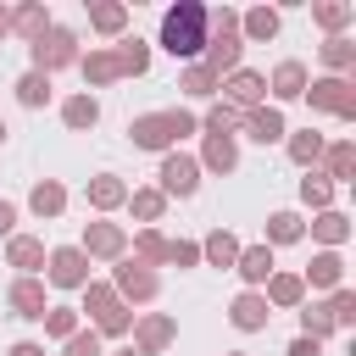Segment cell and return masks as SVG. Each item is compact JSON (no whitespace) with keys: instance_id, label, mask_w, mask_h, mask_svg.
Wrapping results in <instances>:
<instances>
[{"instance_id":"1","label":"cell","mask_w":356,"mask_h":356,"mask_svg":"<svg viewBox=\"0 0 356 356\" xmlns=\"http://www.w3.org/2000/svg\"><path fill=\"white\" fill-rule=\"evenodd\" d=\"M206 33H211V6H200V0H178V6L161 11V50H167V56H178V61H200Z\"/></svg>"},{"instance_id":"2","label":"cell","mask_w":356,"mask_h":356,"mask_svg":"<svg viewBox=\"0 0 356 356\" xmlns=\"http://www.w3.org/2000/svg\"><path fill=\"white\" fill-rule=\"evenodd\" d=\"M189 134H200V117L184 111V106H172V111H145V117L128 122L134 150H161V156L178 150V139H189Z\"/></svg>"},{"instance_id":"3","label":"cell","mask_w":356,"mask_h":356,"mask_svg":"<svg viewBox=\"0 0 356 356\" xmlns=\"http://www.w3.org/2000/svg\"><path fill=\"white\" fill-rule=\"evenodd\" d=\"M245 56V39H239V11L234 6H217L211 11V33H206V50H200V67L211 78H228Z\"/></svg>"},{"instance_id":"4","label":"cell","mask_w":356,"mask_h":356,"mask_svg":"<svg viewBox=\"0 0 356 356\" xmlns=\"http://www.w3.org/2000/svg\"><path fill=\"white\" fill-rule=\"evenodd\" d=\"M106 284L117 289V300H122V306H145V300H156V295H161L156 267H145V261H134V256H117V267H111V278H106Z\"/></svg>"},{"instance_id":"5","label":"cell","mask_w":356,"mask_h":356,"mask_svg":"<svg viewBox=\"0 0 356 356\" xmlns=\"http://www.w3.org/2000/svg\"><path fill=\"white\" fill-rule=\"evenodd\" d=\"M28 56H33V72L50 78V72H61V67H78L83 50H78V33H72V28H56V22H50V33L28 44Z\"/></svg>"},{"instance_id":"6","label":"cell","mask_w":356,"mask_h":356,"mask_svg":"<svg viewBox=\"0 0 356 356\" xmlns=\"http://www.w3.org/2000/svg\"><path fill=\"white\" fill-rule=\"evenodd\" d=\"M300 100H312V111H334L339 122H350V117H356V83H350V78H328V72H323V78H312V83H306V95H300Z\"/></svg>"},{"instance_id":"7","label":"cell","mask_w":356,"mask_h":356,"mask_svg":"<svg viewBox=\"0 0 356 356\" xmlns=\"http://www.w3.org/2000/svg\"><path fill=\"white\" fill-rule=\"evenodd\" d=\"M156 178H161L156 189H161L167 200H189V195L200 189V161H195V156H184V150H167Z\"/></svg>"},{"instance_id":"8","label":"cell","mask_w":356,"mask_h":356,"mask_svg":"<svg viewBox=\"0 0 356 356\" xmlns=\"http://www.w3.org/2000/svg\"><path fill=\"white\" fill-rule=\"evenodd\" d=\"M78 250H83L89 261H117V256H128V228H122V222H83Z\"/></svg>"},{"instance_id":"9","label":"cell","mask_w":356,"mask_h":356,"mask_svg":"<svg viewBox=\"0 0 356 356\" xmlns=\"http://www.w3.org/2000/svg\"><path fill=\"white\" fill-rule=\"evenodd\" d=\"M44 278H50L56 289H83V284H89V256H83L78 245H56V250L44 256Z\"/></svg>"},{"instance_id":"10","label":"cell","mask_w":356,"mask_h":356,"mask_svg":"<svg viewBox=\"0 0 356 356\" xmlns=\"http://www.w3.org/2000/svg\"><path fill=\"white\" fill-rule=\"evenodd\" d=\"M217 89H222V100H228L234 111H256V106H267V78L250 72V67H234Z\"/></svg>"},{"instance_id":"11","label":"cell","mask_w":356,"mask_h":356,"mask_svg":"<svg viewBox=\"0 0 356 356\" xmlns=\"http://www.w3.org/2000/svg\"><path fill=\"white\" fill-rule=\"evenodd\" d=\"M172 339H178V323H172L167 312H145V317H134V356H161Z\"/></svg>"},{"instance_id":"12","label":"cell","mask_w":356,"mask_h":356,"mask_svg":"<svg viewBox=\"0 0 356 356\" xmlns=\"http://www.w3.org/2000/svg\"><path fill=\"white\" fill-rule=\"evenodd\" d=\"M228 323H234L239 334H261V328L273 323V306L261 300V289H239V295L228 300Z\"/></svg>"},{"instance_id":"13","label":"cell","mask_w":356,"mask_h":356,"mask_svg":"<svg viewBox=\"0 0 356 356\" xmlns=\"http://www.w3.org/2000/svg\"><path fill=\"white\" fill-rule=\"evenodd\" d=\"M239 128H245V139H256V145H278V139L289 134V122H284L278 106H256V111H245Z\"/></svg>"},{"instance_id":"14","label":"cell","mask_w":356,"mask_h":356,"mask_svg":"<svg viewBox=\"0 0 356 356\" xmlns=\"http://www.w3.org/2000/svg\"><path fill=\"white\" fill-rule=\"evenodd\" d=\"M44 239H33V234H11L6 239V267H17V278H33L39 267H44Z\"/></svg>"},{"instance_id":"15","label":"cell","mask_w":356,"mask_h":356,"mask_svg":"<svg viewBox=\"0 0 356 356\" xmlns=\"http://www.w3.org/2000/svg\"><path fill=\"white\" fill-rule=\"evenodd\" d=\"M6 306H11V317H33V323L50 312V300H44V284H39V278H11Z\"/></svg>"},{"instance_id":"16","label":"cell","mask_w":356,"mask_h":356,"mask_svg":"<svg viewBox=\"0 0 356 356\" xmlns=\"http://www.w3.org/2000/svg\"><path fill=\"white\" fill-rule=\"evenodd\" d=\"M195 161H200L206 172H222V178H228V172L239 167V145H234V134H206Z\"/></svg>"},{"instance_id":"17","label":"cell","mask_w":356,"mask_h":356,"mask_svg":"<svg viewBox=\"0 0 356 356\" xmlns=\"http://www.w3.org/2000/svg\"><path fill=\"white\" fill-rule=\"evenodd\" d=\"M317 172H323L328 184H350V178H356V145H350V139H328Z\"/></svg>"},{"instance_id":"18","label":"cell","mask_w":356,"mask_h":356,"mask_svg":"<svg viewBox=\"0 0 356 356\" xmlns=\"http://www.w3.org/2000/svg\"><path fill=\"white\" fill-rule=\"evenodd\" d=\"M234 273L245 278V289H261L278 267H273V250L267 245H239V256H234Z\"/></svg>"},{"instance_id":"19","label":"cell","mask_w":356,"mask_h":356,"mask_svg":"<svg viewBox=\"0 0 356 356\" xmlns=\"http://www.w3.org/2000/svg\"><path fill=\"white\" fill-rule=\"evenodd\" d=\"M300 284L306 289H345V256L339 250H317L312 267L300 273Z\"/></svg>"},{"instance_id":"20","label":"cell","mask_w":356,"mask_h":356,"mask_svg":"<svg viewBox=\"0 0 356 356\" xmlns=\"http://www.w3.org/2000/svg\"><path fill=\"white\" fill-rule=\"evenodd\" d=\"M261 300H267L273 312H295V306H306V284H300V273H273V278L261 284Z\"/></svg>"},{"instance_id":"21","label":"cell","mask_w":356,"mask_h":356,"mask_svg":"<svg viewBox=\"0 0 356 356\" xmlns=\"http://www.w3.org/2000/svg\"><path fill=\"white\" fill-rule=\"evenodd\" d=\"M306 83H312V72H306L300 61H278V67H273V78H267V95L284 106V100H300V95H306Z\"/></svg>"},{"instance_id":"22","label":"cell","mask_w":356,"mask_h":356,"mask_svg":"<svg viewBox=\"0 0 356 356\" xmlns=\"http://www.w3.org/2000/svg\"><path fill=\"white\" fill-rule=\"evenodd\" d=\"M239 39H245V44H267V39H278V11H273V6H250V11H239Z\"/></svg>"},{"instance_id":"23","label":"cell","mask_w":356,"mask_h":356,"mask_svg":"<svg viewBox=\"0 0 356 356\" xmlns=\"http://www.w3.org/2000/svg\"><path fill=\"white\" fill-rule=\"evenodd\" d=\"M323 145H328V139H323L317 128H295V134H284V150H289V161H295V167H306V172L323 161Z\"/></svg>"},{"instance_id":"24","label":"cell","mask_w":356,"mask_h":356,"mask_svg":"<svg viewBox=\"0 0 356 356\" xmlns=\"http://www.w3.org/2000/svg\"><path fill=\"white\" fill-rule=\"evenodd\" d=\"M83 195H89V206H95V211H117V206H128V184H122L117 172H95Z\"/></svg>"},{"instance_id":"25","label":"cell","mask_w":356,"mask_h":356,"mask_svg":"<svg viewBox=\"0 0 356 356\" xmlns=\"http://www.w3.org/2000/svg\"><path fill=\"white\" fill-rule=\"evenodd\" d=\"M28 211H33L39 222H50V217H61V211H67V189H61L56 178H39V184L28 189Z\"/></svg>"},{"instance_id":"26","label":"cell","mask_w":356,"mask_h":356,"mask_svg":"<svg viewBox=\"0 0 356 356\" xmlns=\"http://www.w3.org/2000/svg\"><path fill=\"white\" fill-rule=\"evenodd\" d=\"M312 239H317L323 250H339V245L350 239V217H345L339 206H328V211H317V217H312Z\"/></svg>"},{"instance_id":"27","label":"cell","mask_w":356,"mask_h":356,"mask_svg":"<svg viewBox=\"0 0 356 356\" xmlns=\"http://www.w3.org/2000/svg\"><path fill=\"white\" fill-rule=\"evenodd\" d=\"M11 33H22L28 44L44 39V33H50V11H44V0H22V6L11 11Z\"/></svg>"},{"instance_id":"28","label":"cell","mask_w":356,"mask_h":356,"mask_svg":"<svg viewBox=\"0 0 356 356\" xmlns=\"http://www.w3.org/2000/svg\"><path fill=\"white\" fill-rule=\"evenodd\" d=\"M78 72H83V83H95V89H106V83H117L122 72H117V56L100 44V50H89V56H78Z\"/></svg>"},{"instance_id":"29","label":"cell","mask_w":356,"mask_h":356,"mask_svg":"<svg viewBox=\"0 0 356 356\" xmlns=\"http://www.w3.org/2000/svg\"><path fill=\"white\" fill-rule=\"evenodd\" d=\"M61 122H67L72 134L95 128V122H100V100H95L89 89H83V95H67V100H61Z\"/></svg>"},{"instance_id":"30","label":"cell","mask_w":356,"mask_h":356,"mask_svg":"<svg viewBox=\"0 0 356 356\" xmlns=\"http://www.w3.org/2000/svg\"><path fill=\"white\" fill-rule=\"evenodd\" d=\"M78 295H83V312H89V328H95L100 317H111V312L122 306V300H117V289H111L106 278H89V284H83Z\"/></svg>"},{"instance_id":"31","label":"cell","mask_w":356,"mask_h":356,"mask_svg":"<svg viewBox=\"0 0 356 356\" xmlns=\"http://www.w3.org/2000/svg\"><path fill=\"white\" fill-rule=\"evenodd\" d=\"M128 211H134L145 228H156V222H161V211H167V195H161L156 184H145V189H128Z\"/></svg>"},{"instance_id":"32","label":"cell","mask_w":356,"mask_h":356,"mask_svg":"<svg viewBox=\"0 0 356 356\" xmlns=\"http://www.w3.org/2000/svg\"><path fill=\"white\" fill-rule=\"evenodd\" d=\"M306 239V222L295 217V211H273L267 217V234H261V245L273 250V245H300Z\"/></svg>"},{"instance_id":"33","label":"cell","mask_w":356,"mask_h":356,"mask_svg":"<svg viewBox=\"0 0 356 356\" xmlns=\"http://www.w3.org/2000/svg\"><path fill=\"white\" fill-rule=\"evenodd\" d=\"M111 56H117V72H122V78H145V72H150V44H145V39H122Z\"/></svg>"},{"instance_id":"34","label":"cell","mask_w":356,"mask_h":356,"mask_svg":"<svg viewBox=\"0 0 356 356\" xmlns=\"http://www.w3.org/2000/svg\"><path fill=\"white\" fill-rule=\"evenodd\" d=\"M234 256H239V239H234L228 228H211V234L200 239V261H211V267H234Z\"/></svg>"},{"instance_id":"35","label":"cell","mask_w":356,"mask_h":356,"mask_svg":"<svg viewBox=\"0 0 356 356\" xmlns=\"http://www.w3.org/2000/svg\"><path fill=\"white\" fill-rule=\"evenodd\" d=\"M350 17H356V6H350V0H317V6H312V22H317V28H328V39H334Z\"/></svg>"},{"instance_id":"36","label":"cell","mask_w":356,"mask_h":356,"mask_svg":"<svg viewBox=\"0 0 356 356\" xmlns=\"http://www.w3.org/2000/svg\"><path fill=\"white\" fill-rule=\"evenodd\" d=\"M323 67H328V78H345V72L356 67V44H350L345 33H334V39L323 44Z\"/></svg>"},{"instance_id":"37","label":"cell","mask_w":356,"mask_h":356,"mask_svg":"<svg viewBox=\"0 0 356 356\" xmlns=\"http://www.w3.org/2000/svg\"><path fill=\"white\" fill-rule=\"evenodd\" d=\"M217 83H222V78H211L200 61H189V67L178 72V89H184L189 100H211V95H217Z\"/></svg>"},{"instance_id":"38","label":"cell","mask_w":356,"mask_h":356,"mask_svg":"<svg viewBox=\"0 0 356 356\" xmlns=\"http://www.w3.org/2000/svg\"><path fill=\"white\" fill-rule=\"evenodd\" d=\"M89 28H95V33H122V28H128V6H117V0L89 6Z\"/></svg>"},{"instance_id":"39","label":"cell","mask_w":356,"mask_h":356,"mask_svg":"<svg viewBox=\"0 0 356 356\" xmlns=\"http://www.w3.org/2000/svg\"><path fill=\"white\" fill-rule=\"evenodd\" d=\"M17 106H28V111L50 106V78H44V72H22V78H17Z\"/></svg>"},{"instance_id":"40","label":"cell","mask_w":356,"mask_h":356,"mask_svg":"<svg viewBox=\"0 0 356 356\" xmlns=\"http://www.w3.org/2000/svg\"><path fill=\"white\" fill-rule=\"evenodd\" d=\"M239 117H245V111H234L228 100H211V106H206V117H200V134H234V128H239Z\"/></svg>"},{"instance_id":"41","label":"cell","mask_w":356,"mask_h":356,"mask_svg":"<svg viewBox=\"0 0 356 356\" xmlns=\"http://www.w3.org/2000/svg\"><path fill=\"white\" fill-rule=\"evenodd\" d=\"M300 200H306L312 211H328V206H334V184H328V178H323L317 167H312V172L300 178Z\"/></svg>"},{"instance_id":"42","label":"cell","mask_w":356,"mask_h":356,"mask_svg":"<svg viewBox=\"0 0 356 356\" xmlns=\"http://www.w3.org/2000/svg\"><path fill=\"white\" fill-rule=\"evenodd\" d=\"M161 250H167L161 228H139V234H134V261H145V267H161Z\"/></svg>"},{"instance_id":"43","label":"cell","mask_w":356,"mask_h":356,"mask_svg":"<svg viewBox=\"0 0 356 356\" xmlns=\"http://www.w3.org/2000/svg\"><path fill=\"white\" fill-rule=\"evenodd\" d=\"M39 323H44L50 339H72V334H78V306H50Z\"/></svg>"},{"instance_id":"44","label":"cell","mask_w":356,"mask_h":356,"mask_svg":"<svg viewBox=\"0 0 356 356\" xmlns=\"http://www.w3.org/2000/svg\"><path fill=\"white\" fill-rule=\"evenodd\" d=\"M300 334L323 345V339L334 334V317H328V306H300Z\"/></svg>"},{"instance_id":"45","label":"cell","mask_w":356,"mask_h":356,"mask_svg":"<svg viewBox=\"0 0 356 356\" xmlns=\"http://www.w3.org/2000/svg\"><path fill=\"white\" fill-rule=\"evenodd\" d=\"M161 267H200V245H195V239H167Z\"/></svg>"},{"instance_id":"46","label":"cell","mask_w":356,"mask_h":356,"mask_svg":"<svg viewBox=\"0 0 356 356\" xmlns=\"http://www.w3.org/2000/svg\"><path fill=\"white\" fill-rule=\"evenodd\" d=\"M328 317H334V328H356V289H334Z\"/></svg>"},{"instance_id":"47","label":"cell","mask_w":356,"mask_h":356,"mask_svg":"<svg viewBox=\"0 0 356 356\" xmlns=\"http://www.w3.org/2000/svg\"><path fill=\"white\" fill-rule=\"evenodd\" d=\"M61 356H106V350H100V334L95 328H78L72 339H61Z\"/></svg>"},{"instance_id":"48","label":"cell","mask_w":356,"mask_h":356,"mask_svg":"<svg viewBox=\"0 0 356 356\" xmlns=\"http://www.w3.org/2000/svg\"><path fill=\"white\" fill-rule=\"evenodd\" d=\"M284 356H323V345H317V339H306V334H300V339H289V350H284Z\"/></svg>"},{"instance_id":"49","label":"cell","mask_w":356,"mask_h":356,"mask_svg":"<svg viewBox=\"0 0 356 356\" xmlns=\"http://www.w3.org/2000/svg\"><path fill=\"white\" fill-rule=\"evenodd\" d=\"M11 228H17V206H11V200H0V234L11 239Z\"/></svg>"},{"instance_id":"50","label":"cell","mask_w":356,"mask_h":356,"mask_svg":"<svg viewBox=\"0 0 356 356\" xmlns=\"http://www.w3.org/2000/svg\"><path fill=\"white\" fill-rule=\"evenodd\" d=\"M6 356H44V345H39V339H17Z\"/></svg>"},{"instance_id":"51","label":"cell","mask_w":356,"mask_h":356,"mask_svg":"<svg viewBox=\"0 0 356 356\" xmlns=\"http://www.w3.org/2000/svg\"><path fill=\"white\" fill-rule=\"evenodd\" d=\"M0 33H11V11L6 6H0Z\"/></svg>"},{"instance_id":"52","label":"cell","mask_w":356,"mask_h":356,"mask_svg":"<svg viewBox=\"0 0 356 356\" xmlns=\"http://www.w3.org/2000/svg\"><path fill=\"white\" fill-rule=\"evenodd\" d=\"M6 134H11V128H6V122H0V145H6Z\"/></svg>"},{"instance_id":"53","label":"cell","mask_w":356,"mask_h":356,"mask_svg":"<svg viewBox=\"0 0 356 356\" xmlns=\"http://www.w3.org/2000/svg\"><path fill=\"white\" fill-rule=\"evenodd\" d=\"M111 356H134V345H128V350H111Z\"/></svg>"},{"instance_id":"54","label":"cell","mask_w":356,"mask_h":356,"mask_svg":"<svg viewBox=\"0 0 356 356\" xmlns=\"http://www.w3.org/2000/svg\"><path fill=\"white\" fill-rule=\"evenodd\" d=\"M228 356H245V350H228Z\"/></svg>"}]
</instances>
